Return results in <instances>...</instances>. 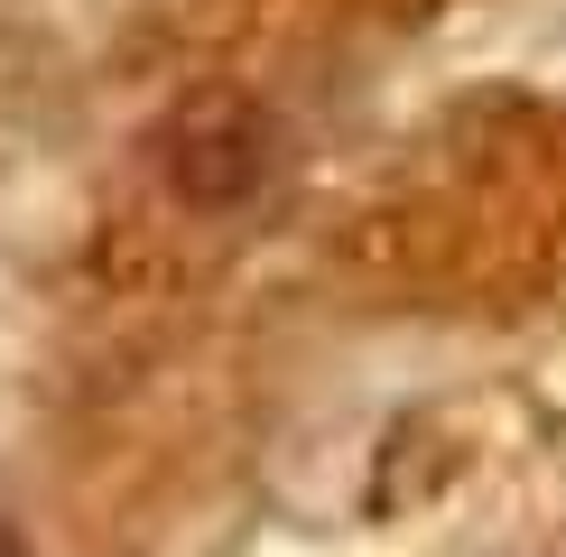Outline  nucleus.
I'll use <instances>...</instances> for the list:
<instances>
[{
  "label": "nucleus",
  "instance_id": "1",
  "mask_svg": "<svg viewBox=\"0 0 566 557\" xmlns=\"http://www.w3.org/2000/svg\"><path fill=\"white\" fill-rule=\"evenodd\" d=\"M0 557H29V548H19V529H10V521H0Z\"/></svg>",
  "mask_w": 566,
  "mask_h": 557
}]
</instances>
